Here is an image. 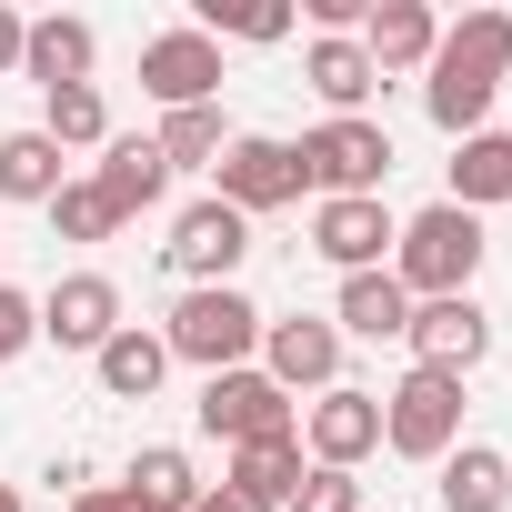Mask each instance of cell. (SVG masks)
Instances as JSON below:
<instances>
[{
	"label": "cell",
	"instance_id": "6da1fadb",
	"mask_svg": "<svg viewBox=\"0 0 512 512\" xmlns=\"http://www.w3.org/2000/svg\"><path fill=\"white\" fill-rule=\"evenodd\" d=\"M502 71H512V11H462L442 31V51L422 61V111L452 141H472L482 111H492V91H502Z\"/></svg>",
	"mask_w": 512,
	"mask_h": 512
},
{
	"label": "cell",
	"instance_id": "7a4b0ae2",
	"mask_svg": "<svg viewBox=\"0 0 512 512\" xmlns=\"http://www.w3.org/2000/svg\"><path fill=\"white\" fill-rule=\"evenodd\" d=\"M482 221L472 211H452V201H432V211H412L402 221V241H392V282L412 292V302H452V292H472V272H482Z\"/></svg>",
	"mask_w": 512,
	"mask_h": 512
},
{
	"label": "cell",
	"instance_id": "3957f363",
	"mask_svg": "<svg viewBox=\"0 0 512 512\" xmlns=\"http://www.w3.org/2000/svg\"><path fill=\"white\" fill-rule=\"evenodd\" d=\"M262 302L251 292H231V282H211V292H181L171 302V322H161V342H171V362H201V382L211 372H241V362H262Z\"/></svg>",
	"mask_w": 512,
	"mask_h": 512
},
{
	"label": "cell",
	"instance_id": "277c9868",
	"mask_svg": "<svg viewBox=\"0 0 512 512\" xmlns=\"http://www.w3.org/2000/svg\"><path fill=\"white\" fill-rule=\"evenodd\" d=\"M292 161H302V191H322V201H382L392 131L382 121H322L292 141Z\"/></svg>",
	"mask_w": 512,
	"mask_h": 512
},
{
	"label": "cell",
	"instance_id": "5b68a950",
	"mask_svg": "<svg viewBox=\"0 0 512 512\" xmlns=\"http://www.w3.org/2000/svg\"><path fill=\"white\" fill-rule=\"evenodd\" d=\"M382 442H392L402 462H442V452L462 442V382L412 362V372L382 392Z\"/></svg>",
	"mask_w": 512,
	"mask_h": 512
},
{
	"label": "cell",
	"instance_id": "8992f818",
	"mask_svg": "<svg viewBox=\"0 0 512 512\" xmlns=\"http://www.w3.org/2000/svg\"><path fill=\"white\" fill-rule=\"evenodd\" d=\"M201 432L211 442H282V432H302V412H292V392L262 372V362H241V372H211L201 382Z\"/></svg>",
	"mask_w": 512,
	"mask_h": 512
},
{
	"label": "cell",
	"instance_id": "52a82bcc",
	"mask_svg": "<svg viewBox=\"0 0 512 512\" xmlns=\"http://www.w3.org/2000/svg\"><path fill=\"white\" fill-rule=\"evenodd\" d=\"M372 452H382V392L332 382V392L302 412V462H312V472H362Z\"/></svg>",
	"mask_w": 512,
	"mask_h": 512
},
{
	"label": "cell",
	"instance_id": "ba28073f",
	"mask_svg": "<svg viewBox=\"0 0 512 512\" xmlns=\"http://www.w3.org/2000/svg\"><path fill=\"white\" fill-rule=\"evenodd\" d=\"M211 171H221L211 201H231L241 221H262V211L302 201V161H292V141H272V131H231V151H221Z\"/></svg>",
	"mask_w": 512,
	"mask_h": 512
},
{
	"label": "cell",
	"instance_id": "9c48e42d",
	"mask_svg": "<svg viewBox=\"0 0 512 512\" xmlns=\"http://www.w3.org/2000/svg\"><path fill=\"white\" fill-rule=\"evenodd\" d=\"M241 251H251V221H241L231 201H191V211L171 221V241H161V262H171L191 292H211V282L241 272Z\"/></svg>",
	"mask_w": 512,
	"mask_h": 512
},
{
	"label": "cell",
	"instance_id": "30bf717a",
	"mask_svg": "<svg viewBox=\"0 0 512 512\" xmlns=\"http://www.w3.org/2000/svg\"><path fill=\"white\" fill-rule=\"evenodd\" d=\"M141 91H151L161 111H211V101H221V41H201V31L141 41Z\"/></svg>",
	"mask_w": 512,
	"mask_h": 512
},
{
	"label": "cell",
	"instance_id": "8fae6325",
	"mask_svg": "<svg viewBox=\"0 0 512 512\" xmlns=\"http://www.w3.org/2000/svg\"><path fill=\"white\" fill-rule=\"evenodd\" d=\"M402 342H412V362H422V372H452V382H462V372L492 352V312H482L472 292H452V302H412Z\"/></svg>",
	"mask_w": 512,
	"mask_h": 512
},
{
	"label": "cell",
	"instance_id": "7c38bea8",
	"mask_svg": "<svg viewBox=\"0 0 512 512\" xmlns=\"http://www.w3.org/2000/svg\"><path fill=\"white\" fill-rule=\"evenodd\" d=\"M392 241H402V221L382 211V201H322L312 211V251L352 282V272H392Z\"/></svg>",
	"mask_w": 512,
	"mask_h": 512
},
{
	"label": "cell",
	"instance_id": "4fadbf2b",
	"mask_svg": "<svg viewBox=\"0 0 512 512\" xmlns=\"http://www.w3.org/2000/svg\"><path fill=\"white\" fill-rule=\"evenodd\" d=\"M111 332H121V282H111V272H61L51 302H41V342H61V352H101Z\"/></svg>",
	"mask_w": 512,
	"mask_h": 512
},
{
	"label": "cell",
	"instance_id": "5bb4252c",
	"mask_svg": "<svg viewBox=\"0 0 512 512\" xmlns=\"http://www.w3.org/2000/svg\"><path fill=\"white\" fill-rule=\"evenodd\" d=\"M262 372H272L282 392H332V382H342V332L312 322V312L262 322Z\"/></svg>",
	"mask_w": 512,
	"mask_h": 512
},
{
	"label": "cell",
	"instance_id": "9a60e30c",
	"mask_svg": "<svg viewBox=\"0 0 512 512\" xmlns=\"http://www.w3.org/2000/svg\"><path fill=\"white\" fill-rule=\"evenodd\" d=\"M432 51H442V21L422 11V0H372V21H362V61H372L382 81L422 71Z\"/></svg>",
	"mask_w": 512,
	"mask_h": 512
},
{
	"label": "cell",
	"instance_id": "2e32d148",
	"mask_svg": "<svg viewBox=\"0 0 512 512\" xmlns=\"http://www.w3.org/2000/svg\"><path fill=\"white\" fill-rule=\"evenodd\" d=\"M91 191L111 201V221H141V211L171 191V161H161V141H101V171H91Z\"/></svg>",
	"mask_w": 512,
	"mask_h": 512
},
{
	"label": "cell",
	"instance_id": "e0dca14e",
	"mask_svg": "<svg viewBox=\"0 0 512 512\" xmlns=\"http://www.w3.org/2000/svg\"><path fill=\"white\" fill-rule=\"evenodd\" d=\"M91 61H101V31H91V21H71V11L31 21V41H21V71H31L41 91H71V81H91Z\"/></svg>",
	"mask_w": 512,
	"mask_h": 512
},
{
	"label": "cell",
	"instance_id": "ac0fdd59",
	"mask_svg": "<svg viewBox=\"0 0 512 512\" xmlns=\"http://www.w3.org/2000/svg\"><path fill=\"white\" fill-rule=\"evenodd\" d=\"M91 372H101V392H111V402H151V392H161V372H171V342H161V332H141V322H121V332L91 352Z\"/></svg>",
	"mask_w": 512,
	"mask_h": 512
},
{
	"label": "cell",
	"instance_id": "d6986e66",
	"mask_svg": "<svg viewBox=\"0 0 512 512\" xmlns=\"http://www.w3.org/2000/svg\"><path fill=\"white\" fill-rule=\"evenodd\" d=\"M432 472H442V512H512V462L492 442H452Z\"/></svg>",
	"mask_w": 512,
	"mask_h": 512
},
{
	"label": "cell",
	"instance_id": "ffe728a7",
	"mask_svg": "<svg viewBox=\"0 0 512 512\" xmlns=\"http://www.w3.org/2000/svg\"><path fill=\"white\" fill-rule=\"evenodd\" d=\"M302 472H312V462H302V432H282V442H241L221 482H231L241 502H262V512H282V502L302 492Z\"/></svg>",
	"mask_w": 512,
	"mask_h": 512
},
{
	"label": "cell",
	"instance_id": "44dd1931",
	"mask_svg": "<svg viewBox=\"0 0 512 512\" xmlns=\"http://www.w3.org/2000/svg\"><path fill=\"white\" fill-rule=\"evenodd\" d=\"M302 81L332 101V121H362V101L382 91V71L362 61V41H312V51H302Z\"/></svg>",
	"mask_w": 512,
	"mask_h": 512
},
{
	"label": "cell",
	"instance_id": "7402d4cb",
	"mask_svg": "<svg viewBox=\"0 0 512 512\" xmlns=\"http://www.w3.org/2000/svg\"><path fill=\"white\" fill-rule=\"evenodd\" d=\"M402 322H412V292H402L392 272H352V282H342L332 332H352V342H402Z\"/></svg>",
	"mask_w": 512,
	"mask_h": 512
},
{
	"label": "cell",
	"instance_id": "603a6c76",
	"mask_svg": "<svg viewBox=\"0 0 512 512\" xmlns=\"http://www.w3.org/2000/svg\"><path fill=\"white\" fill-rule=\"evenodd\" d=\"M492 201H512V131H472L462 151H452V211H492Z\"/></svg>",
	"mask_w": 512,
	"mask_h": 512
},
{
	"label": "cell",
	"instance_id": "cb8c5ba5",
	"mask_svg": "<svg viewBox=\"0 0 512 512\" xmlns=\"http://www.w3.org/2000/svg\"><path fill=\"white\" fill-rule=\"evenodd\" d=\"M131 502H151V512H191L211 482L191 472V452H171V442H151V452H131V482H121Z\"/></svg>",
	"mask_w": 512,
	"mask_h": 512
},
{
	"label": "cell",
	"instance_id": "d4e9b609",
	"mask_svg": "<svg viewBox=\"0 0 512 512\" xmlns=\"http://www.w3.org/2000/svg\"><path fill=\"white\" fill-rule=\"evenodd\" d=\"M51 191H61V141L0 131V201H41V211H51Z\"/></svg>",
	"mask_w": 512,
	"mask_h": 512
},
{
	"label": "cell",
	"instance_id": "484cf974",
	"mask_svg": "<svg viewBox=\"0 0 512 512\" xmlns=\"http://www.w3.org/2000/svg\"><path fill=\"white\" fill-rule=\"evenodd\" d=\"M41 141H61V151H91V141H111V101H101V81L41 91Z\"/></svg>",
	"mask_w": 512,
	"mask_h": 512
},
{
	"label": "cell",
	"instance_id": "4316f807",
	"mask_svg": "<svg viewBox=\"0 0 512 512\" xmlns=\"http://www.w3.org/2000/svg\"><path fill=\"white\" fill-rule=\"evenodd\" d=\"M151 141H161V161H171V171H211V161L231 151V121H221V101H211V111H161V131H151Z\"/></svg>",
	"mask_w": 512,
	"mask_h": 512
},
{
	"label": "cell",
	"instance_id": "83f0119b",
	"mask_svg": "<svg viewBox=\"0 0 512 512\" xmlns=\"http://www.w3.org/2000/svg\"><path fill=\"white\" fill-rule=\"evenodd\" d=\"M191 31H201V41H221V31H231V41H282V31H292V0H201Z\"/></svg>",
	"mask_w": 512,
	"mask_h": 512
},
{
	"label": "cell",
	"instance_id": "f1b7e54d",
	"mask_svg": "<svg viewBox=\"0 0 512 512\" xmlns=\"http://www.w3.org/2000/svg\"><path fill=\"white\" fill-rule=\"evenodd\" d=\"M51 231H61V241H111L121 221H111V201H101L91 181H61V191H51Z\"/></svg>",
	"mask_w": 512,
	"mask_h": 512
},
{
	"label": "cell",
	"instance_id": "f546056e",
	"mask_svg": "<svg viewBox=\"0 0 512 512\" xmlns=\"http://www.w3.org/2000/svg\"><path fill=\"white\" fill-rule=\"evenodd\" d=\"M282 512H362V482H352V472H302V492H292Z\"/></svg>",
	"mask_w": 512,
	"mask_h": 512
},
{
	"label": "cell",
	"instance_id": "4dcf8cb0",
	"mask_svg": "<svg viewBox=\"0 0 512 512\" xmlns=\"http://www.w3.org/2000/svg\"><path fill=\"white\" fill-rule=\"evenodd\" d=\"M41 342V302L31 292H11V282H0V362H21Z\"/></svg>",
	"mask_w": 512,
	"mask_h": 512
},
{
	"label": "cell",
	"instance_id": "1f68e13d",
	"mask_svg": "<svg viewBox=\"0 0 512 512\" xmlns=\"http://www.w3.org/2000/svg\"><path fill=\"white\" fill-rule=\"evenodd\" d=\"M71 512H151V502H131L121 482H91V492H71Z\"/></svg>",
	"mask_w": 512,
	"mask_h": 512
},
{
	"label": "cell",
	"instance_id": "d6a6232c",
	"mask_svg": "<svg viewBox=\"0 0 512 512\" xmlns=\"http://www.w3.org/2000/svg\"><path fill=\"white\" fill-rule=\"evenodd\" d=\"M21 41H31V21L11 11V0H0V71H21Z\"/></svg>",
	"mask_w": 512,
	"mask_h": 512
},
{
	"label": "cell",
	"instance_id": "836d02e7",
	"mask_svg": "<svg viewBox=\"0 0 512 512\" xmlns=\"http://www.w3.org/2000/svg\"><path fill=\"white\" fill-rule=\"evenodd\" d=\"M191 512H262V502H241V492H231V482H211V492H201V502H191Z\"/></svg>",
	"mask_w": 512,
	"mask_h": 512
},
{
	"label": "cell",
	"instance_id": "e575fe53",
	"mask_svg": "<svg viewBox=\"0 0 512 512\" xmlns=\"http://www.w3.org/2000/svg\"><path fill=\"white\" fill-rule=\"evenodd\" d=\"M0 512H21V492H11V482H0Z\"/></svg>",
	"mask_w": 512,
	"mask_h": 512
}]
</instances>
